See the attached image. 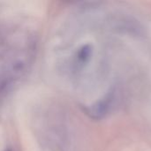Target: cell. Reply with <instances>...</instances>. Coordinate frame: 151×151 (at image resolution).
Wrapping results in <instances>:
<instances>
[{"instance_id": "cell-1", "label": "cell", "mask_w": 151, "mask_h": 151, "mask_svg": "<svg viewBox=\"0 0 151 151\" xmlns=\"http://www.w3.org/2000/svg\"><path fill=\"white\" fill-rule=\"evenodd\" d=\"M112 101V96L108 95L104 100L97 103L93 108H92V114L95 116V118H102L104 114L107 113L111 104Z\"/></svg>"}]
</instances>
